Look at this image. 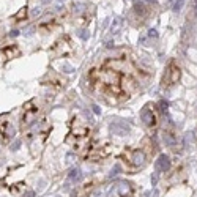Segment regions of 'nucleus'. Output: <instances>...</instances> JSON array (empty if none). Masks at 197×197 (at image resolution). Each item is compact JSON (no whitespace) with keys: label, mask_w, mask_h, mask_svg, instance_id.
<instances>
[{"label":"nucleus","mask_w":197,"mask_h":197,"mask_svg":"<svg viewBox=\"0 0 197 197\" xmlns=\"http://www.w3.org/2000/svg\"><path fill=\"white\" fill-rule=\"evenodd\" d=\"M183 2H184V0H178V2H177L175 5H173V10H175V11H178V10L181 8V6H183Z\"/></svg>","instance_id":"14"},{"label":"nucleus","mask_w":197,"mask_h":197,"mask_svg":"<svg viewBox=\"0 0 197 197\" xmlns=\"http://www.w3.org/2000/svg\"><path fill=\"white\" fill-rule=\"evenodd\" d=\"M38 114V109L33 107V101H29L24 106V115H22V128L32 125V122H35V117Z\"/></svg>","instance_id":"2"},{"label":"nucleus","mask_w":197,"mask_h":197,"mask_svg":"<svg viewBox=\"0 0 197 197\" xmlns=\"http://www.w3.org/2000/svg\"><path fill=\"white\" fill-rule=\"evenodd\" d=\"M159 106H161V109H163V110H166L169 104H167V101H161V103H159Z\"/></svg>","instance_id":"15"},{"label":"nucleus","mask_w":197,"mask_h":197,"mask_svg":"<svg viewBox=\"0 0 197 197\" xmlns=\"http://www.w3.org/2000/svg\"><path fill=\"white\" fill-rule=\"evenodd\" d=\"M66 159H68V163H71V161H73V154H68Z\"/></svg>","instance_id":"20"},{"label":"nucleus","mask_w":197,"mask_h":197,"mask_svg":"<svg viewBox=\"0 0 197 197\" xmlns=\"http://www.w3.org/2000/svg\"><path fill=\"white\" fill-rule=\"evenodd\" d=\"M117 173H120V166H115L114 169L110 170V173H109V177H114V175H117Z\"/></svg>","instance_id":"13"},{"label":"nucleus","mask_w":197,"mask_h":197,"mask_svg":"<svg viewBox=\"0 0 197 197\" xmlns=\"http://www.w3.org/2000/svg\"><path fill=\"white\" fill-rule=\"evenodd\" d=\"M0 131H2V134L6 139L11 137V136H14V129L11 128V123L8 120V114H5V115L0 117Z\"/></svg>","instance_id":"5"},{"label":"nucleus","mask_w":197,"mask_h":197,"mask_svg":"<svg viewBox=\"0 0 197 197\" xmlns=\"http://www.w3.org/2000/svg\"><path fill=\"white\" fill-rule=\"evenodd\" d=\"M43 2H44V3H48V2H49V0H43Z\"/></svg>","instance_id":"22"},{"label":"nucleus","mask_w":197,"mask_h":197,"mask_svg":"<svg viewBox=\"0 0 197 197\" xmlns=\"http://www.w3.org/2000/svg\"><path fill=\"white\" fill-rule=\"evenodd\" d=\"M93 110H95V114H99V109H98V106H93Z\"/></svg>","instance_id":"21"},{"label":"nucleus","mask_w":197,"mask_h":197,"mask_svg":"<svg viewBox=\"0 0 197 197\" xmlns=\"http://www.w3.org/2000/svg\"><path fill=\"white\" fill-rule=\"evenodd\" d=\"M96 197H101V196H96Z\"/></svg>","instance_id":"23"},{"label":"nucleus","mask_w":197,"mask_h":197,"mask_svg":"<svg viewBox=\"0 0 197 197\" xmlns=\"http://www.w3.org/2000/svg\"><path fill=\"white\" fill-rule=\"evenodd\" d=\"M25 16H27V6H24V8L19 11L16 16H14V19H16V21H21V19H24Z\"/></svg>","instance_id":"12"},{"label":"nucleus","mask_w":197,"mask_h":197,"mask_svg":"<svg viewBox=\"0 0 197 197\" xmlns=\"http://www.w3.org/2000/svg\"><path fill=\"white\" fill-rule=\"evenodd\" d=\"M148 35H150V36H156V30H150Z\"/></svg>","instance_id":"18"},{"label":"nucleus","mask_w":197,"mask_h":197,"mask_svg":"<svg viewBox=\"0 0 197 197\" xmlns=\"http://www.w3.org/2000/svg\"><path fill=\"white\" fill-rule=\"evenodd\" d=\"M33 196H35L33 191H29V192H25V194H24V197H33Z\"/></svg>","instance_id":"17"},{"label":"nucleus","mask_w":197,"mask_h":197,"mask_svg":"<svg viewBox=\"0 0 197 197\" xmlns=\"http://www.w3.org/2000/svg\"><path fill=\"white\" fill-rule=\"evenodd\" d=\"M180 68L177 66L175 63H170L167 68V74H166V82H167V85H173V84H177L180 80Z\"/></svg>","instance_id":"3"},{"label":"nucleus","mask_w":197,"mask_h":197,"mask_svg":"<svg viewBox=\"0 0 197 197\" xmlns=\"http://www.w3.org/2000/svg\"><path fill=\"white\" fill-rule=\"evenodd\" d=\"M196 5H197V0H196Z\"/></svg>","instance_id":"24"},{"label":"nucleus","mask_w":197,"mask_h":197,"mask_svg":"<svg viewBox=\"0 0 197 197\" xmlns=\"http://www.w3.org/2000/svg\"><path fill=\"white\" fill-rule=\"evenodd\" d=\"M10 35H11V36H17V35H19V32H17V30H13V32H11Z\"/></svg>","instance_id":"19"},{"label":"nucleus","mask_w":197,"mask_h":197,"mask_svg":"<svg viewBox=\"0 0 197 197\" xmlns=\"http://www.w3.org/2000/svg\"><path fill=\"white\" fill-rule=\"evenodd\" d=\"M118 194L120 197H128L131 194V191H133V188H131V183H126V181H122L120 184H118Z\"/></svg>","instance_id":"8"},{"label":"nucleus","mask_w":197,"mask_h":197,"mask_svg":"<svg viewBox=\"0 0 197 197\" xmlns=\"http://www.w3.org/2000/svg\"><path fill=\"white\" fill-rule=\"evenodd\" d=\"M156 181H158V172L153 173V177H152V184H156Z\"/></svg>","instance_id":"16"},{"label":"nucleus","mask_w":197,"mask_h":197,"mask_svg":"<svg viewBox=\"0 0 197 197\" xmlns=\"http://www.w3.org/2000/svg\"><path fill=\"white\" fill-rule=\"evenodd\" d=\"M92 189H93V183L84 184L82 188H79V189H76V191H74V197H84V196H87Z\"/></svg>","instance_id":"9"},{"label":"nucleus","mask_w":197,"mask_h":197,"mask_svg":"<svg viewBox=\"0 0 197 197\" xmlns=\"http://www.w3.org/2000/svg\"><path fill=\"white\" fill-rule=\"evenodd\" d=\"M170 169V159L167 154H161L156 161V170L158 172H167Z\"/></svg>","instance_id":"6"},{"label":"nucleus","mask_w":197,"mask_h":197,"mask_svg":"<svg viewBox=\"0 0 197 197\" xmlns=\"http://www.w3.org/2000/svg\"><path fill=\"white\" fill-rule=\"evenodd\" d=\"M110 131L114 134H117V136H125V134L129 133V128L125 125V123H112Z\"/></svg>","instance_id":"7"},{"label":"nucleus","mask_w":197,"mask_h":197,"mask_svg":"<svg viewBox=\"0 0 197 197\" xmlns=\"http://www.w3.org/2000/svg\"><path fill=\"white\" fill-rule=\"evenodd\" d=\"M69 180L71 181H80L82 180V173H80L79 169H73V170L69 172Z\"/></svg>","instance_id":"11"},{"label":"nucleus","mask_w":197,"mask_h":197,"mask_svg":"<svg viewBox=\"0 0 197 197\" xmlns=\"http://www.w3.org/2000/svg\"><path fill=\"white\" fill-rule=\"evenodd\" d=\"M140 118H142V122H144V125L150 126V128H154V126H156V117H154V112L150 109L148 104L140 110Z\"/></svg>","instance_id":"4"},{"label":"nucleus","mask_w":197,"mask_h":197,"mask_svg":"<svg viewBox=\"0 0 197 197\" xmlns=\"http://www.w3.org/2000/svg\"><path fill=\"white\" fill-rule=\"evenodd\" d=\"M125 158H126V163L129 166H133V167H139V166H142L145 163V153L144 150L140 148H136V150H128V152L125 153Z\"/></svg>","instance_id":"1"},{"label":"nucleus","mask_w":197,"mask_h":197,"mask_svg":"<svg viewBox=\"0 0 197 197\" xmlns=\"http://www.w3.org/2000/svg\"><path fill=\"white\" fill-rule=\"evenodd\" d=\"M3 52H5V55L8 57V59H13V57L21 55V51L17 49V46H6V48L3 49Z\"/></svg>","instance_id":"10"}]
</instances>
